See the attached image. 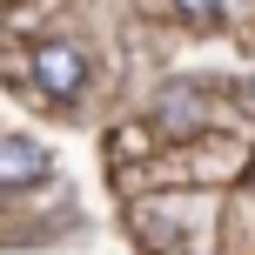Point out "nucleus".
I'll return each mask as SVG.
<instances>
[{
  "label": "nucleus",
  "instance_id": "obj_2",
  "mask_svg": "<svg viewBox=\"0 0 255 255\" xmlns=\"http://www.w3.org/2000/svg\"><path fill=\"white\" fill-rule=\"evenodd\" d=\"M47 148L27 134H0V188H34V181H47Z\"/></svg>",
  "mask_w": 255,
  "mask_h": 255
},
{
  "label": "nucleus",
  "instance_id": "obj_1",
  "mask_svg": "<svg viewBox=\"0 0 255 255\" xmlns=\"http://www.w3.org/2000/svg\"><path fill=\"white\" fill-rule=\"evenodd\" d=\"M34 81L47 101H74L81 88H88V61H81L74 40H40L34 47Z\"/></svg>",
  "mask_w": 255,
  "mask_h": 255
},
{
  "label": "nucleus",
  "instance_id": "obj_4",
  "mask_svg": "<svg viewBox=\"0 0 255 255\" xmlns=\"http://www.w3.org/2000/svg\"><path fill=\"white\" fill-rule=\"evenodd\" d=\"M108 148H121V154H148V128H115V134H108Z\"/></svg>",
  "mask_w": 255,
  "mask_h": 255
},
{
  "label": "nucleus",
  "instance_id": "obj_5",
  "mask_svg": "<svg viewBox=\"0 0 255 255\" xmlns=\"http://www.w3.org/2000/svg\"><path fill=\"white\" fill-rule=\"evenodd\" d=\"M175 13H188V20H215L222 0H175Z\"/></svg>",
  "mask_w": 255,
  "mask_h": 255
},
{
  "label": "nucleus",
  "instance_id": "obj_3",
  "mask_svg": "<svg viewBox=\"0 0 255 255\" xmlns=\"http://www.w3.org/2000/svg\"><path fill=\"white\" fill-rule=\"evenodd\" d=\"M161 128H175V134H188V128H195V108H188V94H168V108H161Z\"/></svg>",
  "mask_w": 255,
  "mask_h": 255
}]
</instances>
